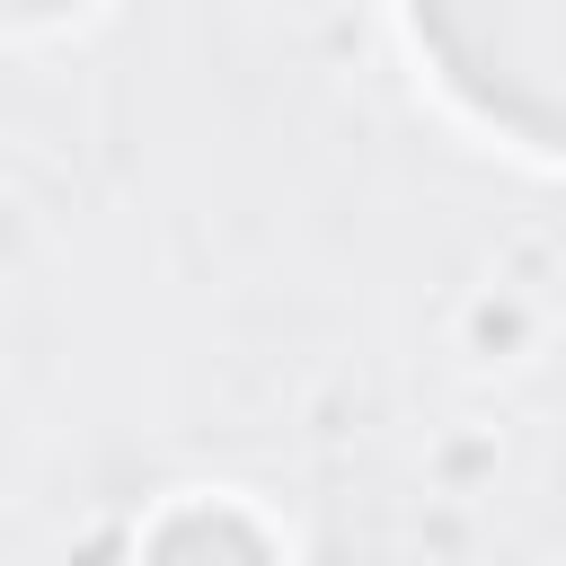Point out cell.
I'll return each instance as SVG.
<instances>
[{
  "instance_id": "cell-1",
  "label": "cell",
  "mask_w": 566,
  "mask_h": 566,
  "mask_svg": "<svg viewBox=\"0 0 566 566\" xmlns=\"http://www.w3.org/2000/svg\"><path fill=\"white\" fill-rule=\"evenodd\" d=\"M442 80L539 150H566V0H416Z\"/></svg>"
}]
</instances>
